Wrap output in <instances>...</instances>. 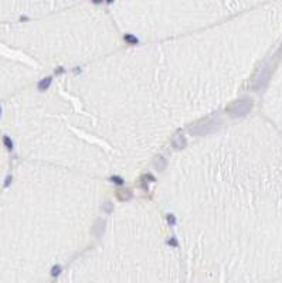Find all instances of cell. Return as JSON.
Wrapping results in <instances>:
<instances>
[{
	"label": "cell",
	"instance_id": "cell-1",
	"mask_svg": "<svg viewBox=\"0 0 282 283\" xmlns=\"http://www.w3.org/2000/svg\"><path fill=\"white\" fill-rule=\"evenodd\" d=\"M48 85H50V79H45V81H43V85H40V88L44 89V88H47Z\"/></svg>",
	"mask_w": 282,
	"mask_h": 283
},
{
	"label": "cell",
	"instance_id": "cell-2",
	"mask_svg": "<svg viewBox=\"0 0 282 283\" xmlns=\"http://www.w3.org/2000/svg\"><path fill=\"white\" fill-rule=\"evenodd\" d=\"M51 273L54 275V276H55V275H58V273H60V266H55V268H54V269L51 270Z\"/></svg>",
	"mask_w": 282,
	"mask_h": 283
}]
</instances>
